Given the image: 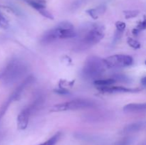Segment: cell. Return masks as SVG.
<instances>
[{"mask_svg": "<svg viewBox=\"0 0 146 145\" xmlns=\"http://www.w3.org/2000/svg\"><path fill=\"white\" fill-rule=\"evenodd\" d=\"M0 26L3 28H7L9 27L8 21L1 12H0Z\"/></svg>", "mask_w": 146, "mask_h": 145, "instance_id": "obj_23", "label": "cell"}, {"mask_svg": "<svg viewBox=\"0 0 146 145\" xmlns=\"http://www.w3.org/2000/svg\"><path fill=\"white\" fill-rule=\"evenodd\" d=\"M91 1V0H75L71 6V10L74 11V10L78 9L80 8L81 6L86 4V3H88V1Z\"/></svg>", "mask_w": 146, "mask_h": 145, "instance_id": "obj_18", "label": "cell"}, {"mask_svg": "<svg viewBox=\"0 0 146 145\" xmlns=\"http://www.w3.org/2000/svg\"><path fill=\"white\" fill-rule=\"evenodd\" d=\"M106 67L109 68H125L133 63V59L131 55L118 54L113 55L104 59Z\"/></svg>", "mask_w": 146, "mask_h": 145, "instance_id": "obj_7", "label": "cell"}, {"mask_svg": "<svg viewBox=\"0 0 146 145\" xmlns=\"http://www.w3.org/2000/svg\"><path fill=\"white\" fill-rule=\"evenodd\" d=\"M124 15L126 18H131L137 16L139 14L140 11L138 10H127L124 11Z\"/></svg>", "mask_w": 146, "mask_h": 145, "instance_id": "obj_19", "label": "cell"}, {"mask_svg": "<svg viewBox=\"0 0 146 145\" xmlns=\"http://www.w3.org/2000/svg\"><path fill=\"white\" fill-rule=\"evenodd\" d=\"M145 65H146V61H145Z\"/></svg>", "mask_w": 146, "mask_h": 145, "instance_id": "obj_26", "label": "cell"}, {"mask_svg": "<svg viewBox=\"0 0 146 145\" xmlns=\"http://www.w3.org/2000/svg\"><path fill=\"white\" fill-rule=\"evenodd\" d=\"M11 102H12V100L9 98V99L7 100V101H5V102H4V104L0 107V120H1V118L4 117V114L6 113V112H7V110L8 109L9 107L11 105Z\"/></svg>", "mask_w": 146, "mask_h": 145, "instance_id": "obj_16", "label": "cell"}, {"mask_svg": "<svg viewBox=\"0 0 146 145\" xmlns=\"http://www.w3.org/2000/svg\"><path fill=\"white\" fill-rule=\"evenodd\" d=\"M95 105L93 101L88 100H74L66 102L64 103L57 104L54 105L50 111L51 112H63L67 110H75V109H85L91 107Z\"/></svg>", "mask_w": 146, "mask_h": 145, "instance_id": "obj_6", "label": "cell"}, {"mask_svg": "<svg viewBox=\"0 0 146 145\" xmlns=\"http://www.w3.org/2000/svg\"><path fill=\"white\" fill-rule=\"evenodd\" d=\"M25 63L17 58L10 60L0 71V81L5 85H11L21 79L27 71Z\"/></svg>", "mask_w": 146, "mask_h": 145, "instance_id": "obj_2", "label": "cell"}, {"mask_svg": "<svg viewBox=\"0 0 146 145\" xmlns=\"http://www.w3.org/2000/svg\"><path fill=\"white\" fill-rule=\"evenodd\" d=\"M56 92H57L58 94H61V95H66V94L68 93V91L65 89H58L56 90Z\"/></svg>", "mask_w": 146, "mask_h": 145, "instance_id": "obj_24", "label": "cell"}, {"mask_svg": "<svg viewBox=\"0 0 146 145\" xmlns=\"http://www.w3.org/2000/svg\"><path fill=\"white\" fill-rule=\"evenodd\" d=\"M76 36L77 33L72 24L68 21H62L56 26L44 33L41 38V43L48 44L57 39H67Z\"/></svg>", "mask_w": 146, "mask_h": 145, "instance_id": "obj_3", "label": "cell"}, {"mask_svg": "<svg viewBox=\"0 0 146 145\" xmlns=\"http://www.w3.org/2000/svg\"><path fill=\"white\" fill-rule=\"evenodd\" d=\"M99 90L103 92H135L139 91L138 89H130V88H124L121 86H107V87H99L98 88Z\"/></svg>", "mask_w": 146, "mask_h": 145, "instance_id": "obj_9", "label": "cell"}, {"mask_svg": "<svg viewBox=\"0 0 146 145\" xmlns=\"http://www.w3.org/2000/svg\"><path fill=\"white\" fill-rule=\"evenodd\" d=\"M123 111L125 112H142L146 111V102L145 103H131L125 105L123 107Z\"/></svg>", "mask_w": 146, "mask_h": 145, "instance_id": "obj_10", "label": "cell"}, {"mask_svg": "<svg viewBox=\"0 0 146 145\" xmlns=\"http://www.w3.org/2000/svg\"><path fill=\"white\" fill-rule=\"evenodd\" d=\"M116 82L115 80H114L113 78H109V79H98L94 81V84L97 86L99 87H107V86H111L113 84H114Z\"/></svg>", "mask_w": 146, "mask_h": 145, "instance_id": "obj_14", "label": "cell"}, {"mask_svg": "<svg viewBox=\"0 0 146 145\" xmlns=\"http://www.w3.org/2000/svg\"><path fill=\"white\" fill-rule=\"evenodd\" d=\"M115 27H116V32L122 34L125 29V24L123 21H117L115 23Z\"/></svg>", "mask_w": 146, "mask_h": 145, "instance_id": "obj_22", "label": "cell"}, {"mask_svg": "<svg viewBox=\"0 0 146 145\" xmlns=\"http://www.w3.org/2000/svg\"><path fill=\"white\" fill-rule=\"evenodd\" d=\"M141 82H142V84H143V85H146V76L144 77V78L141 80Z\"/></svg>", "mask_w": 146, "mask_h": 145, "instance_id": "obj_25", "label": "cell"}, {"mask_svg": "<svg viewBox=\"0 0 146 145\" xmlns=\"http://www.w3.org/2000/svg\"><path fill=\"white\" fill-rule=\"evenodd\" d=\"M24 2L31 6L32 8L35 9L36 11L39 12L41 10L46 9V1L45 0H22Z\"/></svg>", "mask_w": 146, "mask_h": 145, "instance_id": "obj_13", "label": "cell"}, {"mask_svg": "<svg viewBox=\"0 0 146 145\" xmlns=\"http://www.w3.org/2000/svg\"><path fill=\"white\" fill-rule=\"evenodd\" d=\"M127 42H128V45L131 47H132L133 48H134V49H138V48H141V44L137 40L134 39V38H128Z\"/></svg>", "mask_w": 146, "mask_h": 145, "instance_id": "obj_20", "label": "cell"}, {"mask_svg": "<svg viewBox=\"0 0 146 145\" xmlns=\"http://www.w3.org/2000/svg\"><path fill=\"white\" fill-rule=\"evenodd\" d=\"M146 123L143 122H135V123H131L128 125L124 127L123 129V134H131L135 133V132H138L141 130L145 127Z\"/></svg>", "mask_w": 146, "mask_h": 145, "instance_id": "obj_11", "label": "cell"}, {"mask_svg": "<svg viewBox=\"0 0 146 145\" xmlns=\"http://www.w3.org/2000/svg\"><path fill=\"white\" fill-rule=\"evenodd\" d=\"M34 78L33 76H29L28 78H27L24 81H23V82H21V83L19 85L18 88L14 90V92H13L9 97V98L12 100V102L14 100H17L20 98V96H21V93H22L23 91L24 90V89H25L29 84H31V82L34 81Z\"/></svg>", "mask_w": 146, "mask_h": 145, "instance_id": "obj_8", "label": "cell"}, {"mask_svg": "<svg viewBox=\"0 0 146 145\" xmlns=\"http://www.w3.org/2000/svg\"><path fill=\"white\" fill-rule=\"evenodd\" d=\"M105 67L104 60L96 56H91L86 61L82 70V75L86 79L95 81L103 75Z\"/></svg>", "mask_w": 146, "mask_h": 145, "instance_id": "obj_4", "label": "cell"}, {"mask_svg": "<svg viewBox=\"0 0 146 145\" xmlns=\"http://www.w3.org/2000/svg\"><path fill=\"white\" fill-rule=\"evenodd\" d=\"M105 28L101 24H86L79 33L76 49L84 51L96 45L104 38Z\"/></svg>", "mask_w": 146, "mask_h": 145, "instance_id": "obj_1", "label": "cell"}, {"mask_svg": "<svg viewBox=\"0 0 146 145\" xmlns=\"http://www.w3.org/2000/svg\"><path fill=\"white\" fill-rule=\"evenodd\" d=\"M61 136V132H57V133L55 134L54 136H51L49 139H48V140L46 141L45 142H44V143L38 145H55L58 142V141L59 140Z\"/></svg>", "mask_w": 146, "mask_h": 145, "instance_id": "obj_15", "label": "cell"}, {"mask_svg": "<svg viewBox=\"0 0 146 145\" xmlns=\"http://www.w3.org/2000/svg\"><path fill=\"white\" fill-rule=\"evenodd\" d=\"M145 28H146V17H145L144 19L138 24L136 28H134V29L133 30V34L134 35H138V34H139L140 31H141L142 30L145 29Z\"/></svg>", "mask_w": 146, "mask_h": 145, "instance_id": "obj_17", "label": "cell"}, {"mask_svg": "<svg viewBox=\"0 0 146 145\" xmlns=\"http://www.w3.org/2000/svg\"><path fill=\"white\" fill-rule=\"evenodd\" d=\"M133 140L131 137H126L118 141L114 145H132Z\"/></svg>", "mask_w": 146, "mask_h": 145, "instance_id": "obj_21", "label": "cell"}, {"mask_svg": "<svg viewBox=\"0 0 146 145\" xmlns=\"http://www.w3.org/2000/svg\"><path fill=\"white\" fill-rule=\"evenodd\" d=\"M106 10V6L104 4H101V5L97 7L96 8L87 10L86 13L94 19H96L100 16L103 15L105 13Z\"/></svg>", "mask_w": 146, "mask_h": 145, "instance_id": "obj_12", "label": "cell"}, {"mask_svg": "<svg viewBox=\"0 0 146 145\" xmlns=\"http://www.w3.org/2000/svg\"><path fill=\"white\" fill-rule=\"evenodd\" d=\"M44 102V98L42 96H38L31 105L26 107L19 114L17 117V127L20 130H24L28 127L29 117L33 112L36 111L41 106Z\"/></svg>", "mask_w": 146, "mask_h": 145, "instance_id": "obj_5", "label": "cell"}]
</instances>
